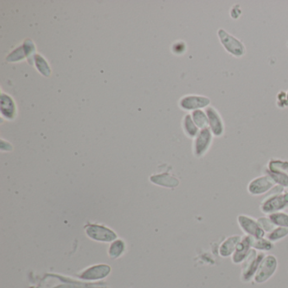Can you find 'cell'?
I'll return each instance as SVG.
<instances>
[{
    "label": "cell",
    "mask_w": 288,
    "mask_h": 288,
    "mask_svg": "<svg viewBox=\"0 0 288 288\" xmlns=\"http://www.w3.org/2000/svg\"><path fill=\"white\" fill-rule=\"evenodd\" d=\"M217 34H218L222 44L229 54H231L237 58L244 56L246 53V49H245L244 45L238 39L230 35L229 33L226 32V31L223 30V29H219L217 32Z\"/></svg>",
    "instance_id": "obj_1"
},
{
    "label": "cell",
    "mask_w": 288,
    "mask_h": 288,
    "mask_svg": "<svg viewBox=\"0 0 288 288\" xmlns=\"http://www.w3.org/2000/svg\"><path fill=\"white\" fill-rule=\"evenodd\" d=\"M264 258V254L263 253L257 255L256 250H250L243 266V277L245 281H250L254 274L257 272L258 266Z\"/></svg>",
    "instance_id": "obj_2"
},
{
    "label": "cell",
    "mask_w": 288,
    "mask_h": 288,
    "mask_svg": "<svg viewBox=\"0 0 288 288\" xmlns=\"http://www.w3.org/2000/svg\"><path fill=\"white\" fill-rule=\"evenodd\" d=\"M276 266H277V261L274 256H268L263 258L256 272V277H255L256 282L262 283L267 281L270 276L275 273Z\"/></svg>",
    "instance_id": "obj_3"
},
{
    "label": "cell",
    "mask_w": 288,
    "mask_h": 288,
    "mask_svg": "<svg viewBox=\"0 0 288 288\" xmlns=\"http://www.w3.org/2000/svg\"><path fill=\"white\" fill-rule=\"evenodd\" d=\"M288 205V193H275L274 195L268 197L264 200L261 206V210L264 213H275L286 207Z\"/></svg>",
    "instance_id": "obj_4"
},
{
    "label": "cell",
    "mask_w": 288,
    "mask_h": 288,
    "mask_svg": "<svg viewBox=\"0 0 288 288\" xmlns=\"http://www.w3.org/2000/svg\"><path fill=\"white\" fill-rule=\"evenodd\" d=\"M238 220L241 228L249 236L255 238H264V231L258 225V222L246 216H239Z\"/></svg>",
    "instance_id": "obj_5"
},
{
    "label": "cell",
    "mask_w": 288,
    "mask_h": 288,
    "mask_svg": "<svg viewBox=\"0 0 288 288\" xmlns=\"http://www.w3.org/2000/svg\"><path fill=\"white\" fill-rule=\"evenodd\" d=\"M211 100L202 96H186L180 101V106L185 110H199L208 107Z\"/></svg>",
    "instance_id": "obj_6"
},
{
    "label": "cell",
    "mask_w": 288,
    "mask_h": 288,
    "mask_svg": "<svg viewBox=\"0 0 288 288\" xmlns=\"http://www.w3.org/2000/svg\"><path fill=\"white\" fill-rule=\"evenodd\" d=\"M275 184H276V182L274 181L273 178H271L270 175L263 176V177H259V178L254 179L249 185L248 190L250 191V193L258 195V194H261V193L269 191L271 188L274 187Z\"/></svg>",
    "instance_id": "obj_7"
},
{
    "label": "cell",
    "mask_w": 288,
    "mask_h": 288,
    "mask_svg": "<svg viewBox=\"0 0 288 288\" xmlns=\"http://www.w3.org/2000/svg\"><path fill=\"white\" fill-rule=\"evenodd\" d=\"M212 135L213 134L209 128L201 129L199 134H197L194 143V152L197 157H201L208 151L212 142Z\"/></svg>",
    "instance_id": "obj_8"
},
{
    "label": "cell",
    "mask_w": 288,
    "mask_h": 288,
    "mask_svg": "<svg viewBox=\"0 0 288 288\" xmlns=\"http://www.w3.org/2000/svg\"><path fill=\"white\" fill-rule=\"evenodd\" d=\"M205 113L208 117L209 126L212 134L215 136H222L224 132V124L219 113L213 107H206Z\"/></svg>",
    "instance_id": "obj_9"
},
{
    "label": "cell",
    "mask_w": 288,
    "mask_h": 288,
    "mask_svg": "<svg viewBox=\"0 0 288 288\" xmlns=\"http://www.w3.org/2000/svg\"><path fill=\"white\" fill-rule=\"evenodd\" d=\"M251 245H252V237L249 235L244 236V238L241 239L239 244L235 250L234 254L232 256V261L236 264H238L244 260L250 253V248Z\"/></svg>",
    "instance_id": "obj_10"
},
{
    "label": "cell",
    "mask_w": 288,
    "mask_h": 288,
    "mask_svg": "<svg viewBox=\"0 0 288 288\" xmlns=\"http://www.w3.org/2000/svg\"><path fill=\"white\" fill-rule=\"evenodd\" d=\"M241 239L242 238H241L240 236H233V237H230V238H227L221 246V256H223V257H228L232 254H233Z\"/></svg>",
    "instance_id": "obj_11"
},
{
    "label": "cell",
    "mask_w": 288,
    "mask_h": 288,
    "mask_svg": "<svg viewBox=\"0 0 288 288\" xmlns=\"http://www.w3.org/2000/svg\"><path fill=\"white\" fill-rule=\"evenodd\" d=\"M192 119L198 128H202V129L208 128V117L206 113L201 109L193 111L192 113Z\"/></svg>",
    "instance_id": "obj_12"
},
{
    "label": "cell",
    "mask_w": 288,
    "mask_h": 288,
    "mask_svg": "<svg viewBox=\"0 0 288 288\" xmlns=\"http://www.w3.org/2000/svg\"><path fill=\"white\" fill-rule=\"evenodd\" d=\"M1 111L3 115L8 118H12L15 113V103L8 96L2 95L1 99Z\"/></svg>",
    "instance_id": "obj_13"
},
{
    "label": "cell",
    "mask_w": 288,
    "mask_h": 288,
    "mask_svg": "<svg viewBox=\"0 0 288 288\" xmlns=\"http://www.w3.org/2000/svg\"><path fill=\"white\" fill-rule=\"evenodd\" d=\"M184 126L185 132L187 133L189 136L194 137L199 134L198 127L193 123V119H192V117L190 114H188V115L184 117Z\"/></svg>",
    "instance_id": "obj_14"
},
{
    "label": "cell",
    "mask_w": 288,
    "mask_h": 288,
    "mask_svg": "<svg viewBox=\"0 0 288 288\" xmlns=\"http://www.w3.org/2000/svg\"><path fill=\"white\" fill-rule=\"evenodd\" d=\"M270 220L273 223L275 226L288 227V215L282 212H275L270 215Z\"/></svg>",
    "instance_id": "obj_15"
},
{
    "label": "cell",
    "mask_w": 288,
    "mask_h": 288,
    "mask_svg": "<svg viewBox=\"0 0 288 288\" xmlns=\"http://www.w3.org/2000/svg\"><path fill=\"white\" fill-rule=\"evenodd\" d=\"M251 246L259 250H270L272 248V244L268 239L264 238H255L252 237V245Z\"/></svg>",
    "instance_id": "obj_16"
},
{
    "label": "cell",
    "mask_w": 288,
    "mask_h": 288,
    "mask_svg": "<svg viewBox=\"0 0 288 288\" xmlns=\"http://www.w3.org/2000/svg\"><path fill=\"white\" fill-rule=\"evenodd\" d=\"M288 234V227H279V228L274 229L272 232H269L267 238L269 241H277L284 238Z\"/></svg>",
    "instance_id": "obj_17"
},
{
    "label": "cell",
    "mask_w": 288,
    "mask_h": 288,
    "mask_svg": "<svg viewBox=\"0 0 288 288\" xmlns=\"http://www.w3.org/2000/svg\"><path fill=\"white\" fill-rule=\"evenodd\" d=\"M270 176L273 178L276 184H279L284 187H288V174L279 172H270Z\"/></svg>",
    "instance_id": "obj_18"
},
{
    "label": "cell",
    "mask_w": 288,
    "mask_h": 288,
    "mask_svg": "<svg viewBox=\"0 0 288 288\" xmlns=\"http://www.w3.org/2000/svg\"><path fill=\"white\" fill-rule=\"evenodd\" d=\"M270 172H283L288 174V162H283L280 160H275L271 161L270 163Z\"/></svg>",
    "instance_id": "obj_19"
},
{
    "label": "cell",
    "mask_w": 288,
    "mask_h": 288,
    "mask_svg": "<svg viewBox=\"0 0 288 288\" xmlns=\"http://www.w3.org/2000/svg\"><path fill=\"white\" fill-rule=\"evenodd\" d=\"M258 225L264 230V232H272L274 228H275V225L270 220V218H265V217L259 218L258 220Z\"/></svg>",
    "instance_id": "obj_20"
},
{
    "label": "cell",
    "mask_w": 288,
    "mask_h": 288,
    "mask_svg": "<svg viewBox=\"0 0 288 288\" xmlns=\"http://www.w3.org/2000/svg\"><path fill=\"white\" fill-rule=\"evenodd\" d=\"M35 59H36L35 60H36V66H37L39 70L42 72V74H44L45 75H49L50 70H49L47 63L45 62V60H43V58L39 56V55H36L35 57Z\"/></svg>",
    "instance_id": "obj_21"
},
{
    "label": "cell",
    "mask_w": 288,
    "mask_h": 288,
    "mask_svg": "<svg viewBox=\"0 0 288 288\" xmlns=\"http://www.w3.org/2000/svg\"><path fill=\"white\" fill-rule=\"evenodd\" d=\"M277 98H278V101H281L278 106L280 107H287L288 106V99H287V93L284 92H280L279 94H278V96H277Z\"/></svg>",
    "instance_id": "obj_22"
},
{
    "label": "cell",
    "mask_w": 288,
    "mask_h": 288,
    "mask_svg": "<svg viewBox=\"0 0 288 288\" xmlns=\"http://www.w3.org/2000/svg\"><path fill=\"white\" fill-rule=\"evenodd\" d=\"M287 99H288V92H287Z\"/></svg>",
    "instance_id": "obj_23"
},
{
    "label": "cell",
    "mask_w": 288,
    "mask_h": 288,
    "mask_svg": "<svg viewBox=\"0 0 288 288\" xmlns=\"http://www.w3.org/2000/svg\"></svg>",
    "instance_id": "obj_24"
}]
</instances>
